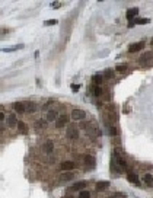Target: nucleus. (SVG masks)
Listing matches in <instances>:
<instances>
[{
  "instance_id": "1",
  "label": "nucleus",
  "mask_w": 153,
  "mask_h": 198,
  "mask_svg": "<svg viewBox=\"0 0 153 198\" xmlns=\"http://www.w3.org/2000/svg\"><path fill=\"white\" fill-rule=\"evenodd\" d=\"M85 117H86V112H85L83 109H73L72 111V115H70V118L73 121H83Z\"/></svg>"
},
{
  "instance_id": "2",
  "label": "nucleus",
  "mask_w": 153,
  "mask_h": 198,
  "mask_svg": "<svg viewBox=\"0 0 153 198\" xmlns=\"http://www.w3.org/2000/svg\"><path fill=\"white\" fill-rule=\"evenodd\" d=\"M66 135H67V139H70V140H76V139H79V130H77V127H74V125L67 127Z\"/></svg>"
},
{
  "instance_id": "3",
  "label": "nucleus",
  "mask_w": 153,
  "mask_h": 198,
  "mask_svg": "<svg viewBox=\"0 0 153 198\" xmlns=\"http://www.w3.org/2000/svg\"><path fill=\"white\" fill-rule=\"evenodd\" d=\"M69 119H70V117L69 115H64V114L60 115V117H57V119H56V127L57 128H63L69 122Z\"/></svg>"
},
{
  "instance_id": "4",
  "label": "nucleus",
  "mask_w": 153,
  "mask_h": 198,
  "mask_svg": "<svg viewBox=\"0 0 153 198\" xmlns=\"http://www.w3.org/2000/svg\"><path fill=\"white\" fill-rule=\"evenodd\" d=\"M60 169L63 172H72V169H74V162H72V160H64V162H61Z\"/></svg>"
},
{
  "instance_id": "5",
  "label": "nucleus",
  "mask_w": 153,
  "mask_h": 198,
  "mask_svg": "<svg viewBox=\"0 0 153 198\" xmlns=\"http://www.w3.org/2000/svg\"><path fill=\"white\" fill-rule=\"evenodd\" d=\"M83 163H85V166H86L87 169H93V168H95V157H93V156H91V154L85 156Z\"/></svg>"
},
{
  "instance_id": "6",
  "label": "nucleus",
  "mask_w": 153,
  "mask_h": 198,
  "mask_svg": "<svg viewBox=\"0 0 153 198\" xmlns=\"http://www.w3.org/2000/svg\"><path fill=\"white\" fill-rule=\"evenodd\" d=\"M85 187H86V182H85V181H79V182H76V183H73V185H72V187H70V191L80 192V191H83V189H85Z\"/></svg>"
},
{
  "instance_id": "7",
  "label": "nucleus",
  "mask_w": 153,
  "mask_h": 198,
  "mask_svg": "<svg viewBox=\"0 0 153 198\" xmlns=\"http://www.w3.org/2000/svg\"><path fill=\"white\" fill-rule=\"evenodd\" d=\"M144 47V42L143 41H140V42H136V44H131L130 48H128V53H138V51H142Z\"/></svg>"
},
{
  "instance_id": "8",
  "label": "nucleus",
  "mask_w": 153,
  "mask_h": 198,
  "mask_svg": "<svg viewBox=\"0 0 153 198\" xmlns=\"http://www.w3.org/2000/svg\"><path fill=\"white\" fill-rule=\"evenodd\" d=\"M57 117H58V114H57L56 109H48V111H47V115H45V121H47V122L56 121Z\"/></svg>"
},
{
  "instance_id": "9",
  "label": "nucleus",
  "mask_w": 153,
  "mask_h": 198,
  "mask_svg": "<svg viewBox=\"0 0 153 198\" xmlns=\"http://www.w3.org/2000/svg\"><path fill=\"white\" fill-rule=\"evenodd\" d=\"M108 187H109V182H108V181H99V182L95 185V189H96L98 192H102V191H105Z\"/></svg>"
},
{
  "instance_id": "10",
  "label": "nucleus",
  "mask_w": 153,
  "mask_h": 198,
  "mask_svg": "<svg viewBox=\"0 0 153 198\" xmlns=\"http://www.w3.org/2000/svg\"><path fill=\"white\" fill-rule=\"evenodd\" d=\"M25 108H26V112L28 114H34V112H36V104L35 102H31V101H28V102H25Z\"/></svg>"
},
{
  "instance_id": "11",
  "label": "nucleus",
  "mask_w": 153,
  "mask_h": 198,
  "mask_svg": "<svg viewBox=\"0 0 153 198\" xmlns=\"http://www.w3.org/2000/svg\"><path fill=\"white\" fill-rule=\"evenodd\" d=\"M13 111H16V112H19V114H23L25 111H26V108H25V102H15L13 104Z\"/></svg>"
},
{
  "instance_id": "12",
  "label": "nucleus",
  "mask_w": 153,
  "mask_h": 198,
  "mask_svg": "<svg viewBox=\"0 0 153 198\" xmlns=\"http://www.w3.org/2000/svg\"><path fill=\"white\" fill-rule=\"evenodd\" d=\"M153 58V54L152 53H144V54H142V57L138 58V63L140 64H144V63H147V61H150Z\"/></svg>"
},
{
  "instance_id": "13",
  "label": "nucleus",
  "mask_w": 153,
  "mask_h": 198,
  "mask_svg": "<svg viewBox=\"0 0 153 198\" xmlns=\"http://www.w3.org/2000/svg\"><path fill=\"white\" fill-rule=\"evenodd\" d=\"M74 178V175H73V172H63L61 175H60V181H63V182H67V181H72Z\"/></svg>"
},
{
  "instance_id": "14",
  "label": "nucleus",
  "mask_w": 153,
  "mask_h": 198,
  "mask_svg": "<svg viewBox=\"0 0 153 198\" xmlns=\"http://www.w3.org/2000/svg\"><path fill=\"white\" fill-rule=\"evenodd\" d=\"M114 159L117 160V163H118V168L121 169V170H124V169H127V163H125V160H124V157H121L120 154H118V157L114 154Z\"/></svg>"
},
{
  "instance_id": "15",
  "label": "nucleus",
  "mask_w": 153,
  "mask_h": 198,
  "mask_svg": "<svg viewBox=\"0 0 153 198\" xmlns=\"http://www.w3.org/2000/svg\"><path fill=\"white\" fill-rule=\"evenodd\" d=\"M42 148H44V152H45L47 154L53 153V150H54V143H53V141H45Z\"/></svg>"
},
{
  "instance_id": "16",
  "label": "nucleus",
  "mask_w": 153,
  "mask_h": 198,
  "mask_svg": "<svg viewBox=\"0 0 153 198\" xmlns=\"http://www.w3.org/2000/svg\"><path fill=\"white\" fill-rule=\"evenodd\" d=\"M137 15H138V9H137V7H133V9H130L128 12H127V19H128V20H133Z\"/></svg>"
},
{
  "instance_id": "17",
  "label": "nucleus",
  "mask_w": 153,
  "mask_h": 198,
  "mask_svg": "<svg viewBox=\"0 0 153 198\" xmlns=\"http://www.w3.org/2000/svg\"><path fill=\"white\" fill-rule=\"evenodd\" d=\"M7 125H9V127H15V125H18V119H16V117H15L13 114H10V115L7 117Z\"/></svg>"
},
{
  "instance_id": "18",
  "label": "nucleus",
  "mask_w": 153,
  "mask_h": 198,
  "mask_svg": "<svg viewBox=\"0 0 153 198\" xmlns=\"http://www.w3.org/2000/svg\"><path fill=\"white\" fill-rule=\"evenodd\" d=\"M143 181H144V183L147 185V187H153V175L146 173V175L143 176Z\"/></svg>"
},
{
  "instance_id": "19",
  "label": "nucleus",
  "mask_w": 153,
  "mask_h": 198,
  "mask_svg": "<svg viewBox=\"0 0 153 198\" xmlns=\"http://www.w3.org/2000/svg\"><path fill=\"white\" fill-rule=\"evenodd\" d=\"M149 23V19H134L133 22L128 23V26H134V25H146Z\"/></svg>"
},
{
  "instance_id": "20",
  "label": "nucleus",
  "mask_w": 153,
  "mask_h": 198,
  "mask_svg": "<svg viewBox=\"0 0 153 198\" xmlns=\"http://www.w3.org/2000/svg\"><path fill=\"white\" fill-rule=\"evenodd\" d=\"M127 179H128L130 182H133V183H138V176L136 175V173H128V175H127Z\"/></svg>"
},
{
  "instance_id": "21",
  "label": "nucleus",
  "mask_w": 153,
  "mask_h": 198,
  "mask_svg": "<svg viewBox=\"0 0 153 198\" xmlns=\"http://www.w3.org/2000/svg\"><path fill=\"white\" fill-rule=\"evenodd\" d=\"M47 125V121L45 119H38L35 121V128H44Z\"/></svg>"
},
{
  "instance_id": "22",
  "label": "nucleus",
  "mask_w": 153,
  "mask_h": 198,
  "mask_svg": "<svg viewBox=\"0 0 153 198\" xmlns=\"http://www.w3.org/2000/svg\"><path fill=\"white\" fill-rule=\"evenodd\" d=\"M18 128H19V131H21L22 134L26 133V125H25L23 121H18Z\"/></svg>"
},
{
  "instance_id": "23",
  "label": "nucleus",
  "mask_w": 153,
  "mask_h": 198,
  "mask_svg": "<svg viewBox=\"0 0 153 198\" xmlns=\"http://www.w3.org/2000/svg\"><path fill=\"white\" fill-rule=\"evenodd\" d=\"M92 95L93 96H101L102 95V89L99 88V86H93L92 88Z\"/></svg>"
},
{
  "instance_id": "24",
  "label": "nucleus",
  "mask_w": 153,
  "mask_h": 198,
  "mask_svg": "<svg viewBox=\"0 0 153 198\" xmlns=\"http://www.w3.org/2000/svg\"><path fill=\"white\" fill-rule=\"evenodd\" d=\"M92 80H93V83L101 84V83H102V80H104V77H102L101 74H95V76H92Z\"/></svg>"
},
{
  "instance_id": "25",
  "label": "nucleus",
  "mask_w": 153,
  "mask_h": 198,
  "mask_svg": "<svg viewBox=\"0 0 153 198\" xmlns=\"http://www.w3.org/2000/svg\"><path fill=\"white\" fill-rule=\"evenodd\" d=\"M23 45H16V47H10V48H3V53H10V51H16V50H21Z\"/></svg>"
},
{
  "instance_id": "26",
  "label": "nucleus",
  "mask_w": 153,
  "mask_h": 198,
  "mask_svg": "<svg viewBox=\"0 0 153 198\" xmlns=\"http://www.w3.org/2000/svg\"><path fill=\"white\" fill-rule=\"evenodd\" d=\"M79 198H91V192L86 191V189H83V191L79 192Z\"/></svg>"
},
{
  "instance_id": "27",
  "label": "nucleus",
  "mask_w": 153,
  "mask_h": 198,
  "mask_svg": "<svg viewBox=\"0 0 153 198\" xmlns=\"http://www.w3.org/2000/svg\"><path fill=\"white\" fill-rule=\"evenodd\" d=\"M118 73H124V71H127V66L125 64H121V66H117V69H115Z\"/></svg>"
},
{
  "instance_id": "28",
  "label": "nucleus",
  "mask_w": 153,
  "mask_h": 198,
  "mask_svg": "<svg viewBox=\"0 0 153 198\" xmlns=\"http://www.w3.org/2000/svg\"><path fill=\"white\" fill-rule=\"evenodd\" d=\"M53 104H54V101H48V102H45L44 106H42V111H47V109L50 108V105H53Z\"/></svg>"
},
{
  "instance_id": "29",
  "label": "nucleus",
  "mask_w": 153,
  "mask_h": 198,
  "mask_svg": "<svg viewBox=\"0 0 153 198\" xmlns=\"http://www.w3.org/2000/svg\"><path fill=\"white\" fill-rule=\"evenodd\" d=\"M109 198H127L124 194H121V192H118V194H114V195H111Z\"/></svg>"
},
{
  "instance_id": "30",
  "label": "nucleus",
  "mask_w": 153,
  "mask_h": 198,
  "mask_svg": "<svg viewBox=\"0 0 153 198\" xmlns=\"http://www.w3.org/2000/svg\"><path fill=\"white\" fill-rule=\"evenodd\" d=\"M109 134H111V135H117V134H118L117 128H115V127H109Z\"/></svg>"
},
{
  "instance_id": "31",
  "label": "nucleus",
  "mask_w": 153,
  "mask_h": 198,
  "mask_svg": "<svg viewBox=\"0 0 153 198\" xmlns=\"http://www.w3.org/2000/svg\"><path fill=\"white\" fill-rule=\"evenodd\" d=\"M112 76H114V71H112V70H109V69H108V70H107V77H108V79H111V77H112Z\"/></svg>"
},
{
  "instance_id": "32",
  "label": "nucleus",
  "mask_w": 153,
  "mask_h": 198,
  "mask_svg": "<svg viewBox=\"0 0 153 198\" xmlns=\"http://www.w3.org/2000/svg\"><path fill=\"white\" fill-rule=\"evenodd\" d=\"M57 23V20H47L45 22V25H56Z\"/></svg>"
},
{
  "instance_id": "33",
  "label": "nucleus",
  "mask_w": 153,
  "mask_h": 198,
  "mask_svg": "<svg viewBox=\"0 0 153 198\" xmlns=\"http://www.w3.org/2000/svg\"><path fill=\"white\" fill-rule=\"evenodd\" d=\"M72 88H73V90H74V92H77V90H79V86H77V84H73Z\"/></svg>"
},
{
  "instance_id": "34",
  "label": "nucleus",
  "mask_w": 153,
  "mask_h": 198,
  "mask_svg": "<svg viewBox=\"0 0 153 198\" xmlns=\"http://www.w3.org/2000/svg\"><path fill=\"white\" fill-rule=\"evenodd\" d=\"M3 119H5V114L2 112V111H0V122H2Z\"/></svg>"
},
{
  "instance_id": "35",
  "label": "nucleus",
  "mask_w": 153,
  "mask_h": 198,
  "mask_svg": "<svg viewBox=\"0 0 153 198\" xmlns=\"http://www.w3.org/2000/svg\"><path fill=\"white\" fill-rule=\"evenodd\" d=\"M53 7H54V9H57V7H60V5H58V3H54V5H53Z\"/></svg>"
},
{
  "instance_id": "36",
  "label": "nucleus",
  "mask_w": 153,
  "mask_h": 198,
  "mask_svg": "<svg viewBox=\"0 0 153 198\" xmlns=\"http://www.w3.org/2000/svg\"><path fill=\"white\" fill-rule=\"evenodd\" d=\"M150 44H152V45H153V38H152V41H150Z\"/></svg>"
}]
</instances>
